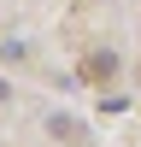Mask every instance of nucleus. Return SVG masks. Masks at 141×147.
I'll return each mask as SVG.
<instances>
[{
    "label": "nucleus",
    "mask_w": 141,
    "mask_h": 147,
    "mask_svg": "<svg viewBox=\"0 0 141 147\" xmlns=\"http://www.w3.org/2000/svg\"><path fill=\"white\" fill-rule=\"evenodd\" d=\"M47 136H59V141H77V136H82V124H77L70 112H47Z\"/></svg>",
    "instance_id": "1"
},
{
    "label": "nucleus",
    "mask_w": 141,
    "mask_h": 147,
    "mask_svg": "<svg viewBox=\"0 0 141 147\" xmlns=\"http://www.w3.org/2000/svg\"><path fill=\"white\" fill-rule=\"evenodd\" d=\"M6 100H12V82H0V106H6Z\"/></svg>",
    "instance_id": "2"
}]
</instances>
